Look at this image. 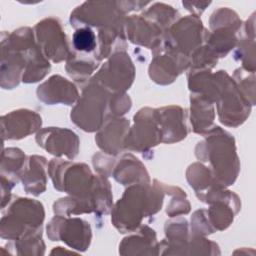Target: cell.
Returning <instances> with one entry per match:
<instances>
[{"label":"cell","mask_w":256,"mask_h":256,"mask_svg":"<svg viewBox=\"0 0 256 256\" xmlns=\"http://www.w3.org/2000/svg\"><path fill=\"white\" fill-rule=\"evenodd\" d=\"M163 198L164 186L157 180H154L152 187L149 183L133 184L116 203L111 221L121 233L132 232L141 224L143 217L151 216L161 209Z\"/></svg>","instance_id":"6da1fadb"},{"label":"cell","mask_w":256,"mask_h":256,"mask_svg":"<svg viewBox=\"0 0 256 256\" xmlns=\"http://www.w3.org/2000/svg\"><path fill=\"white\" fill-rule=\"evenodd\" d=\"M206 134V139L196 147V156L200 160L210 162V171L218 186H229L236 180L240 167L234 138L218 126Z\"/></svg>","instance_id":"7a4b0ae2"},{"label":"cell","mask_w":256,"mask_h":256,"mask_svg":"<svg viewBox=\"0 0 256 256\" xmlns=\"http://www.w3.org/2000/svg\"><path fill=\"white\" fill-rule=\"evenodd\" d=\"M111 94L103 86L90 80L71 111V120L84 131L99 130L107 119L106 116H109L107 108Z\"/></svg>","instance_id":"3957f363"},{"label":"cell","mask_w":256,"mask_h":256,"mask_svg":"<svg viewBox=\"0 0 256 256\" xmlns=\"http://www.w3.org/2000/svg\"><path fill=\"white\" fill-rule=\"evenodd\" d=\"M48 171L57 190L64 191L76 198L92 201L91 192L94 176L86 164L52 159Z\"/></svg>","instance_id":"277c9868"},{"label":"cell","mask_w":256,"mask_h":256,"mask_svg":"<svg viewBox=\"0 0 256 256\" xmlns=\"http://www.w3.org/2000/svg\"><path fill=\"white\" fill-rule=\"evenodd\" d=\"M44 208L39 201L29 198H15L1 219V237L17 240L26 231L41 227Z\"/></svg>","instance_id":"5b68a950"},{"label":"cell","mask_w":256,"mask_h":256,"mask_svg":"<svg viewBox=\"0 0 256 256\" xmlns=\"http://www.w3.org/2000/svg\"><path fill=\"white\" fill-rule=\"evenodd\" d=\"M216 77L219 84L217 109L220 122L232 127L242 124L249 116L251 104L241 94L237 85L225 71H218Z\"/></svg>","instance_id":"8992f818"},{"label":"cell","mask_w":256,"mask_h":256,"mask_svg":"<svg viewBox=\"0 0 256 256\" xmlns=\"http://www.w3.org/2000/svg\"><path fill=\"white\" fill-rule=\"evenodd\" d=\"M206 33L198 16L179 18L164 32L163 48L190 58L192 53L205 42Z\"/></svg>","instance_id":"52a82bcc"},{"label":"cell","mask_w":256,"mask_h":256,"mask_svg":"<svg viewBox=\"0 0 256 256\" xmlns=\"http://www.w3.org/2000/svg\"><path fill=\"white\" fill-rule=\"evenodd\" d=\"M135 68L125 51L116 52L91 79L109 92L124 93L133 83Z\"/></svg>","instance_id":"ba28073f"},{"label":"cell","mask_w":256,"mask_h":256,"mask_svg":"<svg viewBox=\"0 0 256 256\" xmlns=\"http://www.w3.org/2000/svg\"><path fill=\"white\" fill-rule=\"evenodd\" d=\"M73 27L94 26L103 28L125 23V14L117 2H85L78 6L70 16Z\"/></svg>","instance_id":"9c48e42d"},{"label":"cell","mask_w":256,"mask_h":256,"mask_svg":"<svg viewBox=\"0 0 256 256\" xmlns=\"http://www.w3.org/2000/svg\"><path fill=\"white\" fill-rule=\"evenodd\" d=\"M162 142L156 110L143 108L134 116V126L128 131L124 147L134 151H145Z\"/></svg>","instance_id":"30bf717a"},{"label":"cell","mask_w":256,"mask_h":256,"mask_svg":"<svg viewBox=\"0 0 256 256\" xmlns=\"http://www.w3.org/2000/svg\"><path fill=\"white\" fill-rule=\"evenodd\" d=\"M35 34L38 46L47 59L58 63L69 58L71 50L59 19L49 17L41 20L35 26Z\"/></svg>","instance_id":"8fae6325"},{"label":"cell","mask_w":256,"mask_h":256,"mask_svg":"<svg viewBox=\"0 0 256 256\" xmlns=\"http://www.w3.org/2000/svg\"><path fill=\"white\" fill-rule=\"evenodd\" d=\"M47 235L51 241H63L74 249L85 251L91 242V228L80 218L55 216L47 225Z\"/></svg>","instance_id":"7c38bea8"},{"label":"cell","mask_w":256,"mask_h":256,"mask_svg":"<svg viewBox=\"0 0 256 256\" xmlns=\"http://www.w3.org/2000/svg\"><path fill=\"white\" fill-rule=\"evenodd\" d=\"M149 66L151 79L162 85L172 83L190 64V58L160 46Z\"/></svg>","instance_id":"4fadbf2b"},{"label":"cell","mask_w":256,"mask_h":256,"mask_svg":"<svg viewBox=\"0 0 256 256\" xmlns=\"http://www.w3.org/2000/svg\"><path fill=\"white\" fill-rule=\"evenodd\" d=\"M39 146L55 156H66L73 159L79 151L78 136L71 130L49 127L40 130L36 135Z\"/></svg>","instance_id":"5bb4252c"},{"label":"cell","mask_w":256,"mask_h":256,"mask_svg":"<svg viewBox=\"0 0 256 256\" xmlns=\"http://www.w3.org/2000/svg\"><path fill=\"white\" fill-rule=\"evenodd\" d=\"M42 124L39 114L27 109H19L1 117L2 137L4 139H22L35 131Z\"/></svg>","instance_id":"9a60e30c"},{"label":"cell","mask_w":256,"mask_h":256,"mask_svg":"<svg viewBox=\"0 0 256 256\" xmlns=\"http://www.w3.org/2000/svg\"><path fill=\"white\" fill-rule=\"evenodd\" d=\"M126 33L134 44L157 50L161 46L164 30L142 15H131L125 18Z\"/></svg>","instance_id":"2e32d148"},{"label":"cell","mask_w":256,"mask_h":256,"mask_svg":"<svg viewBox=\"0 0 256 256\" xmlns=\"http://www.w3.org/2000/svg\"><path fill=\"white\" fill-rule=\"evenodd\" d=\"M129 131V121L125 118L108 117L95 137L99 148L108 155L118 154L124 147Z\"/></svg>","instance_id":"e0dca14e"},{"label":"cell","mask_w":256,"mask_h":256,"mask_svg":"<svg viewBox=\"0 0 256 256\" xmlns=\"http://www.w3.org/2000/svg\"><path fill=\"white\" fill-rule=\"evenodd\" d=\"M37 96L47 105L58 103L72 105L78 99L79 93L72 82L59 75H54L38 87Z\"/></svg>","instance_id":"ac0fdd59"},{"label":"cell","mask_w":256,"mask_h":256,"mask_svg":"<svg viewBox=\"0 0 256 256\" xmlns=\"http://www.w3.org/2000/svg\"><path fill=\"white\" fill-rule=\"evenodd\" d=\"M156 110L157 121L162 134V142L174 143L187 135L184 111L179 106L163 107Z\"/></svg>","instance_id":"d6986e66"},{"label":"cell","mask_w":256,"mask_h":256,"mask_svg":"<svg viewBox=\"0 0 256 256\" xmlns=\"http://www.w3.org/2000/svg\"><path fill=\"white\" fill-rule=\"evenodd\" d=\"M47 161L42 156H30L21 174L23 188L27 193L35 196L40 195L46 189L45 168Z\"/></svg>","instance_id":"ffe728a7"},{"label":"cell","mask_w":256,"mask_h":256,"mask_svg":"<svg viewBox=\"0 0 256 256\" xmlns=\"http://www.w3.org/2000/svg\"><path fill=\"white\" fill-rule=\"evenodd\" d=\"M114 179L122 185L150 183L145 166L133 155L124 154L113 171Z\"/></svg>","instance_id":"44dd1931"},{"label":"cell","mask_w":256,"mask_h":256,"mask_svg":"<svg viewBox=\"0 0 256 256\" xmlns=\"http://www.w3.org/2000/svg\"><path fill=\"white\" fill-rule=\"evenodd\" d=\"M214 120L213 102L205 96L197 93L191 95V124L193 131L206 134L211 130Z\"/></svg>","instance_id":"7402d4cb"},{"label":"cell","mask_w":256,"mask_h":256,"mask_svg":"<svg viewBox=\"0 0 256 256\" xmlns=\"http://www.w3.org/2000/svg\"><path fill=\"white\" fill-rule=\"evenodd\" d=\"M99 61L96 54L87 55L71 51L67 59L66 71L75 81L84 82L98 67Z\"/></svg>","instance_id":"603a6c76"},{"label":"cell","mask_w":256,"mask_h":256,"mask_svg":"<svg viewBox=\"0 0 256 256\" xmlns=\"http://www.w3.org/2000/svg\"><path fill=\"white\" fill-rule=\"evenodd\" d=\"M91 199L94 206V212L98 215H106L112 209L111 186L105 176H94Z\"/></svg>","instance_id":"cb8c5ba5"},{"label":"cell","mask_w":256,"mask_h":256,"mask_svg":"<svg viewBox=\"0 0 256 256\" xmlns=\"http://www.w3.org/2000/svg\"><path fill=\"white\" fill-rule=\"evenodd\" d=\"M25 164V155L20 149L7 148L2 153L1 175L16 184L21 177Z\"/></svg>","instance_id":"d4e9b609"},{"label":"cell","mask_w":256,"mask_h":256,"mask_svg":"<svg viewBox=\"0 0 256 256\" xmlns=\"http://www.w3.org/2000/svg\"><path fill=\"white\" fill-rule=\"evenodd\" d=\"M146 19L161 27L164 32L179 19V12L172 6L164 3H154L142 14Z\"/></svg>","instance_id":"484cf974"},{"label":"cell","mask_w":256,"mask_h":256,"mask_svg":"<svg viewBox=\"0 0 256 256\" xmlns=\"http://www.w3.org/2000/svg\"><path fill=\"white\" fill-rule=\"evenodd\" d=\"M187 180L190 186L196 191V194L203 193L213 186H218L214 181L210 169L199 163H194L188 168Z\"/></svg>","instance_id":"4316f807"},{"label":"cell","mask_w":256,"mask_h":256,"mask_svg":"<svg viewBox=\"0 0 256 256\" xmlns=\"http://www.w3.org/2000/svg\"><path fill=\"white\" fill-rule=\"evenodd\" d=\"M72 47L80 54H96L97 38L95 32L90 27L77 28L72 36Z\"/></svg>","instance_id":"83f0119b"},{"label":"cell","mask_w":256,"mask_h":256,"mask_svg":"<svg viewBox=\"0 0 256 256\" xmlns=\"http://www.w3.org/2000/svg\"><path fill=\"white\" fill-rule=\"evenodd\" d=\"M166 236L169 239L168 244L172 248H182L187 245L188 225L187 221L183 218L170 220L165 225Z\"/></svg>","instance_id":"f1b7e54d"},{"label":"cell","mask_w":256,"mask_h":256,"mask_svg":"<svg viewBox=\"0 0 256 256\" xmlns=\"http://www.w3.org/2000/svg\"><path fill=\"white\" fill-rule=\"evenodd\" d=\"M235 81L238 83L237 88L245 99L251 104L254 105V73L249 71H244L243 68H239L234 73Z\"/></svg>","instance_id":"f546056e"},{"label":"cell","mask_w":256,"mask_h":256,"mask_svg":"<svg viewBox=\"0 0 256 256\" xmlns=\"http://www.w3.org/2000/svg\"><path fill=\"white\" fill-rule=\"evenodd\" d=\"M205 213H207V211L198 210L193 214V217L191 218V230L195 236L210 234L215 231L209 221L208 216L205 215Z\"/></svg>","instance_id":"4dcf8cb0"},{"label":"cell","mask_w":256,"mask_h":256,"mask_svg":"<svg viewBox=\"0 0 256 256\" xmlns=\"http://www.w3.org/2000/svg\"><path fill=\"white\" fill-rule=\"evenodd\" d=\"M186 194L180 189L179 192H176L167 205V214L170 217H176L181 214H187L190 211V204L185 198Z\"/></svg>","instance_id":"1f68e13d"}]
</instances>
